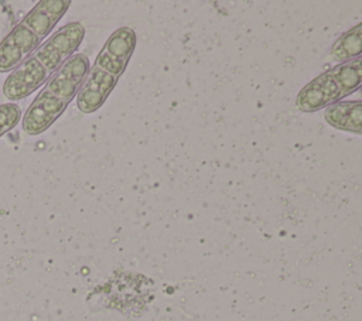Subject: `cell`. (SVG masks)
Returning a JSON list of instances; mask_svg holds the SVG:
<instances>
[{
	"label": "cell",
	"mask_w": 362,
	"mask_h": 321,
	"mask_svg": "<svg viewBox=\"0 0 362 321\" xmlns=\"http://www.w3.org/2000/svg\"><path fill=\"white\" fill-rule=\"evenodd\" d=\"M21 120V107L13 102L0 105V137L8 133Z\"/></svg>",
	"instance_id": "obj_10"
},
{
	"label": "cell",
	"mask_w": 362,
	"mask_h": 321,
	"mask_svg": "<svg viewBox=\"0 0 362 321\" xmlns=\"http://www.w3.org/2000/svg\"><path fill=\"white\" fill-rule=\"evenodd\" d=\"M362 52V25L358 24L354 28L342 34L331 48V55L335 61L348 62L354 58H359Z\"/></svg>",
	"instance_id": "obj_7"
},
{
	"label": "cell",
	"mask_w": 362,
	"mask_h": 321,
	"mask_svg": "<svg viewBox=\"0 0 362 321\" xmlns=\"http://www.w3.org/2000/svg\"><path fill=\"white\" fill-rule=\"evenodd\" d=\"M117 78L109 75L100 68L92 66L76 93V106L82 113H93L102 107L109 93L116 86Z\"/></svg>",
	"instance_id": "obj_5"
},
{
	"label": "cell",
	"mask_w": 362,
	"mask_h": 321,
	"mask_svg": "<svg viewBox=\"0 0 362 321\" xmlns=\"http://www.w3.org/2000/svg\"><path fill=\"white\" fill-rule=\"evenodd\" d=\"M89 69V58L85 54H74L57 69L44 88L68 105L76 96Z\"/></svg>",
	"instance_id": "obj_2"
},
{
	"label": "cell",
	"mask_w": 362,
	"mask_h": 321,
	"mask_svg": "<svg viewBox=\"0 0 362 321\" xmlns=\"http://www.w3.org/2000/svg\"><path fill=\"white\" fill-rule=\"evenodd\" d=\"M71 6L69 0L38 1L0 42V74H10L51 34Z\"/></svg>",
	"instance_id": "obj_1"
},
{
	"label": "cell",
	"mask_w": 362,
	"mask_h": 321,
	"mask_svg": "<svg viewBox=\"0 0 362 321\" xmlns=\"http://www.w3.org/2000/svg\"><path fill=\"white\" fill-rule=\"evenodd\" d=\"M329 72L339 86L342 96L355 92L362 83V62L359 58L342 62L332 68Z\"/></svg>",
	"instance_id": "obj_8"
},
{
	"label": "cell",
	"mask_w": 362,
	"mask_h": 321,
	"mask_svg": "<svg viewBox=\"0 0 362 321\" xmlns=\"http://www.w3.org/2000/svg\"><path fill=\"white\" fill-rule=\"evenodd\" d=\"M66 106L65 102L42 88L21 119L23 130L30 136L44 133L64 113Z\"/></svg>",
	"instance_id": "obj_3"
},
{
	"label": "cell",
	"mask_w": 362,
	"mask_h": 321,
	"mask_svg": "<svg viewBox=\"0 0 362 321\" xmlns=\"http://www.w3.org/2000/svg\"><path fill=\"white\" fill-rule=\"evenodd\" d=\"M136 41L137 37L132 28L120 27L113 34H110L103 49L113 58L127 62L136 48Z\"/></svg>",
	"instance_id": "obj_9"
},
{
	"label": "cell",
	"mask_w": 362,
	"mask_h": 321,
	"mask_svg": "<svg viewBox=\"0 0 362 321\" xmlns=\"http://www.w3.org/2000/svg\"><path fill=\"white\" fill-rule=\"evenodd\" d=\"M126 64H127V62L119 61V59L113 58L112 55H109L105 49H102V51L98 54L93 66L100 68L102 71L107 72L109 75H112V76H115V78H119V76L124 72Z\"/></svg>",
	"instance_id": "obj_11"
},
{
	"label": "cell",
	"mask_w": 362,
	"mask_h": 321,
	"mask_svg": "<svg viewBox=\"0 0 362 321\" xmlns=\"http://www.w3.org/2000/svg\"><path fill=\"white\" fill-rule=\"evenodd\" d=\"M324 117L335 129L361 134L362 130V103L361 100L337 102L327 106Z\"/></svg>",
	"instance_id": "obj_6"
},
{
	"label": "cell",
	"mask_w": 362,
	"mask_h": 321,
	"mask_svg": "<svg viewBox=\"0 0 362 321\" xmlns=\"http://www.w3.org/2000/svg\"><path fill=\"white\" fill-rule=\"evenodd\" d=\"M342 98L341 89L331 72H322L308 82L297 95L296 105L303 112H314L337 103Z\"/></svg>",
	"instance_id": "obj_4"
}]
</instances>
